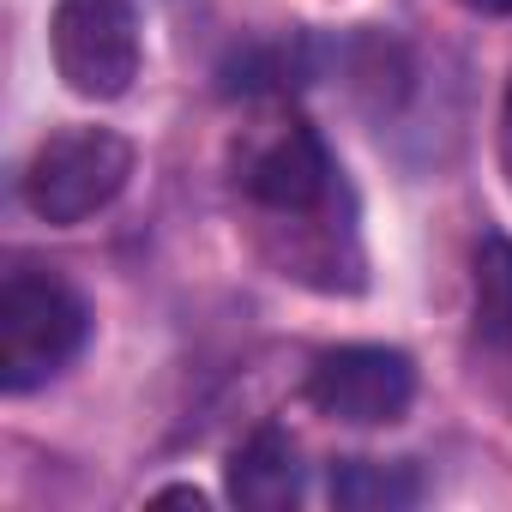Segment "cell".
Listing matches in <instances>:
<instances>
[{
	"instance_id": "cell-1",
	"label": "cell",
	"mask_w": 512,
	"mask_h": 512,
	"mask_svg": "<svg viewBox=\"0 0 512 512\" xmlns=\"http://www.w3.org/2000/svg\"><path fill=\"white\" fill-rule=\"evenodd\" d=\"M260 103H266L260 121L241 127L235 139V193L247 205H260L266 217H278L284 229H302L338 247V235L326 229L338 205V163L326 139L284 97H260Z\"/></svg>"
},
{
	"instance_id": "cell-2",
	"label": "cell",
	"mask_w": 512,
	"mask_h": 512,
	"mask_svg": "<svg viewBox=\"0 0 512 512\" xmlns=\"http://www.w3.org/2000/svg\"><path fill=\"white\" fill-rule=\"evenodd\" d=\"M91 338V308L55 272H7L0 284V392H37Z\"/></svg>"
},
{
	"instance_id": "cell-3",
	"label": "cell",
	"mask_w": 512,
	"mask_h": 512,
	"mask_svg": "<svg viewBox=\"0 0 512 512\" xmlns=\"http://www.w3.org/2000/svg\"><path fill=\"white\" fill-rule=\"evenodd\" d=\"M133 175V145L109 127H61L49 133L31 163H25V205L49 223V229H73L85 217H97L103 205L121 199Z\"/></svg>"
},
{
	"instance_id": "cell-4",
	"label": "cell",
	"mask_w": 512,
	"mask_h": 512,
	"mask_svg": "<svg viewBox=\"0 0 512 512\" xmlns=\"http://www.w3.org/2000/svg\"><path fill=\"white\" fill-rule=\"evenodd\" d=\"M49 55L73 97L115 103L139 79V13L133 0H61L49 19Z\"/></svg>"
},
{
	"instance_id": "cell-5",
	"label": "cell",
	"mask_w": 512,
	"mask_h": 512,
	"mask_svg": "<svg viewBox=\"0 0 512 512\" xmlns=\"http://www.w3.org/2000/svg\"><path fill=\"white\" fill-rule=\"evenodd\" d=\"M416 398V362L392 344H338L308 374V404L350 428L398 422Z\"/></svg>"
},
{
	"instance_id": "cell-6",
	"label": "cell",
	"mask_w": 512,
	"mask_h": 512,
	"mask_svg": "<svg viewBox=\"0 0 512 512\" xmlns=\"http://www.w3.org/2000/svg\"><path fill=\"white\" fill-rule=\"evenodd\" d=\"M229 500L247 512H284L302 500V464H296V440L284 428H253L235 452H229Z\"/></svg>"
},
{
	"instance_id": "cell-7",
	"label": "cell",
	"mask_w": 512,
	"mask_h": 512,
	"mask_svg": "<svg viewBox=\"0 0 512 512\" xmlns=\"http://www.w3.org/2000/svg\"><path fill=\"white\" fill-rule=\"evenodd\" d=\"M332 500L350 512H404L422 500V476L404 458H344L332 464Z\"/></svg>"
},
{
	"instance_id": "cell-8",
	"label": "cell",
	"mask_w": 512,
	"mask_h": 512,
	"mask_svg": "<svg viewBox=\"0 0 512 512\" xmlns=\"http://www.w3.org/2000/svg\"><path fill=\"white\" fill-rule=\"evenodd\" d=\"M476 326L488 344L512 350V241L506 235L476 241Z\"/></svg>"
},
{
	"instance_id": "cell-9",
	"label": "cell",
	"mask_w": 512,
	"mask_h": 512,
	"mask_svg": "<svg viewBox=\"0 0 512 512\" xmlns=\"http://www.w3.org/2000/svg\"><path fill=\"white\" fill-rule=\"evenodd\" d=\"M157 506H193V512H199V506H205V494H199V488H163V494H157Z\"/></svg>"
},
{
	"instance_id": "cell-10",
	"label": "cell",
	"mask_w": 512,
	"mask_h": 512,
	"mask_svg": "<svg viewBox=\"0 0 512 512\" xmlns=\"http://www.w3.org/2000/svg\"><path fill=\"white\" fill-rule=\"evenodd\" d=\"M464 7H470V13H494V19H500V13H512V0H464Z\"/></svg>"
},
{
	"instance_id": "cell-11",
	"label": "cell",
	"mask_w": 512,
	"mask_h": 512,
	"mask_svg": "<svg viewBox=\"0 0 512 512\" xmlns=\"http://www.w3.org/2000/svg\"><path fill=\"white\" fill-rule=\"evenodd\" d=\"M506 133H512V85H506Z\"/></svg>"
}]
</instances>
